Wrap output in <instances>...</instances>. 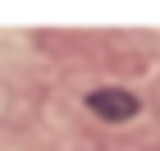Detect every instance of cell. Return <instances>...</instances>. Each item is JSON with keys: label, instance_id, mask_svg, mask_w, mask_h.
Returning a JSON list of instances; mask_svg holds the SVG:
<instances>
[{"label": "cell", "instance_id": "1", "mask_svg": "<svg viewBox=\"0 0 160 151\" xmlns=\"http://www.w3.org/2000/svg\"><path fill=\"white\" fill-rule=\"evenodd\" d=\"M87 110L101 114V119H110V124H119V119H133L137 114V96L133 92H119V87H101L87 96Z\"/></svg>", "mask_w": 160, "mask_h": 151}]
</instances>
